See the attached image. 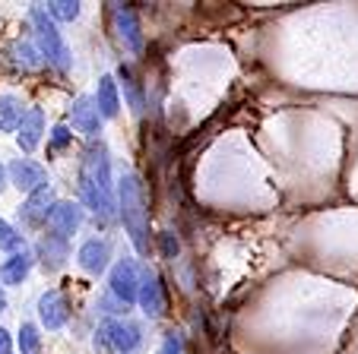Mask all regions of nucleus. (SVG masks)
<instances>
[{
    "label": "nucleus",
    "mask_w": 358,
    "mask_h": 354,
    "mask_svg": "<svg viewBox=\"0 0 358 354\" xmlns=\"http://www.w3.org/2000/svg\"><path fill=\"white\" fill-rule=\"evenodd\" d=\"M80 7L83 3H76V0H51L48 7H41L51 20H64V22H73L76 16H80Z\"/></svg>",
    "instance_id": "19"
},
{
    "label": "nucleus",
    "mask_w": 358,
    "mask_h": 354,
    "mask_svg": "<svg viewBox=\"0 0 358 354\" xmlns=\"http://www.w3.org/2000/svg\"><path fill=\"white\" fill-rule=\"evenodd\" d=\"M159 354H181V335L178 332H169L162 341V348H159Z\"/></svg>",
    "instance_id": "24"
},
{
    "label": "nucleus",
    "mask_w": 358,
    "mask_h": 354,
    "mask_svg": "<svg viewBox=\"0 0 358 354\" xmlns=\"http://www.w3.org/2000/svg\"><path fill=\"white\" fill-rule=\"evenodd\" d=\"M55 187L51 184H45V187H38L35 193L26 196V202L20 206V221L29 228H38L48 221V215H51V209H55Z\"/></svg>",
    "instance_id": "8"
},
{
    "label": "nucleus",
    "mask_w": 358,
    "mask_h": 354,
    "mask_svg": "<svg viewBox=\"0 0 358 354\" xmlns=\"http://www.w3.org/2000/svg\"><path fill=\"white\" fill-rule=\"evenodd\" d=\"M16 54H20V64L22 67H35V51H32V45H16Z\"/></svg>",
    "instance_id": "25"
},
{
    "label": "nucleus",
    "mask_w": 358,
    "mask_h": 354,
    "mask_svg": "<svg viewBox=\"0 0 358 354\" xmlns=\"http://www.w3.org/2000/svg\"><path fill=\"white\" fill-rule=\"evenodd\" d=\"M41 133H45V117H41L38 108L22 114V124H20V133H16V142H20L22 152H35L41 142Z\"/></svg>",
    "instance_id": "15"
},
{
    "label": "nucleus",
    "mask_w": 358,
    "mask_h": 354,
    "mask_svg": "<svg viewBox=\"0 0 358 354\" xmlns=\"http://www.w3.org/2000/svg\"><path fill=\"white\" fill-rule=\"evenodd\" d=\"M83 225V209L76 206V202H55V209H51V215H48V228H51V234H57V237H64L67 241L70 234H76Z\"/></svg>",
    "instance_id": "12"
},
{
    "label": "nucleus",
    "mask_w": 358,
    "mask_h": 354,
    "mask_svg": "<svg viewBox=\"0 0 358 354\" xmlns=\"http://www.w3.org/2000/svg\"><path fill=\"white\" fill-rule=\"evenodd\" d=\"M38 316H41V326H45L48 332H57V329L67 323L70 307H67V301H64V294L57 291V288H51V291H45L38 297Z\"/></svg>",
    "instance_id": "10"
},
{
    "label": "nucleus",
    "mask_w": 358,
    "mask_h": 354,
    "mask_svg": "<svg viewBox=\"0 0 358 354\" xmlns=\"http://www.w3.org/2000/svg\"><path fill=\"white\" fill-rule=\"evenodd\" d=\"M136 301H140L146 316H162L165 314V288L162 279L149 266L140 269V288H136Z\"/></svg>",
    "instance_id": "6"
},
{
    "label": "nucleus",
    "mask_w": 358,
    "mask_h": 354,
    "mask_svg": "<svg viewBox=\"0 0 358 354\" xmlns=\"http://www.w3.org/2000/svg\"><path fill=\"white\" fill-rule=\"evenodd\" d=\"M22 247V234L16 231L10 221L0 219V250H7V253H16Z\"/></svg>",
    "instance_id": "21"
},
{
    "label": "nucleus",
    "mask_w": 358,
    "mask_h": 354,
    "mask_svg": "<svg viewBox=\"0 0 358 354\" xmlns=\"http://www.w3.org/2000/svg\"><path fill=\"white\" fill-rule=\"evenodd\" d=\"M80 193L86 200V206L95 215L108 221L115 219V187H111V158H108V146L101 140H92L83 155V168H80Z\"/></svg>",
    "instance_id": "1"
},
{
    "label": "nucleus",
    "mask_w": 358,
    "mask_h": 354,
    "mask_svg": "<svg viewBox=\"0 0 358 354\" xmlns=\"http://www.w3.org/2000/svg\"><path fill=\"white\" fill-rule=\"evenodd\" d=\"M7 177L16 190H22V193H35L38 187L48 184V171L32 158H16L13 165L7 168Z\"/></svg>",
    "instance_id": "9"
},
{
    "label": "nucleus",
    "mask_w": 358,
    "mask_h": 354,
    "mask_svg": "<svg viewBox=\"0 0 358 354\" xmlns=\"http://www.w3.org/2000/svg\"><path fill=\"white\" fill-rule=\"evenodd\" d=\"M0 354H13V341H10V332L0 326Z\"/></svg>",
    "instance_id": "27"
},
{
    "label": "nucleus",
    "mask_w": 358,
    "mask_h": 354,
    "mask_svg": "<svg viewBox=\"0 0 358 354\" xmlns=\"http://www.w3.org/2000/svg\"><path fill=\"white\" fill-rule=\"evenodd\" d=\"M76 260H80L83 272L89 275H101L105 269H108V260H111V244L108 241H86L80 247V253H76Z\"/></svg>",
    "instance_id": "14"
},
{
    "label": "nucleus",
    "mask_w": 358,
    "mask_h": 354,
    "mask_svg": "<svg viewBox=\"0 0 358 354\" xmlns=\"http://www.w3.org/2000/svg\"><path fill=\"white\" fill-rule=\"evenodd\" d=\"M95 108H99V114L105 117V121L117 117V111H121V95H117V82H115V76H101V80H99V92H95Z\"/></svg>",
    "instance_id": "16"
},
{
    "label": "nucleus",
    "mask_w": 358,
    "mask_h": 354,
    "mask_svg": "<svg viewBox=\"0 0 358 354\" xmlns=\"http://www.w3.org/2000/svg\"><path fill=\"white\" fill-rule=\"evenodd\" d=\"M111 16H115L117 41H121L130 54H140L143 51V29H140V20H136L134 7H127V3H115Z\"/></svg>",
    "instance_id": "7"
},
{
    "label": "nucleus",
    "mask_w": 358,
    "mask_h": 354,
    "mask_svg": "<svg viewBox=\"0 0 358 354\" xmlns=\"http://www.w3.org/2000/svg\"><path fill=\"white\" fill-rule=\"evenodd\" d=\"M7 307V297H3V291H0V310Z\"/></svg>",
    "instance_id": "29"
},
{
    "label": "nucleus",
    "mask_w": 358,
    "mask_h": 354,
    "mask_svg": "<svg viewBox=\"0 0 358 354\" xmlns=\"http://www.w3.org/2000/svg\"><path fill=\"white\" fill-rule=\"evenodd\" d=\"M32 29H35V41H38V51L51 67L57 70H70V47L64 41V35L57 32V22L45 13L41 7L32 10Z\"/></svg>",
    "instance_id": "3"
},
{
    "label": "nucleus",
    "mask_w": 358,
    "mask_h": 354,
    "mask_svg": "<svg viewBox=\"0 0 358 354\" xmlns=\"http://www.w3.org/2000/svg\"><path fill=\"white\" fill-rule=\"evenodd\" d=\"M162 253H165V256H175V253H178V241H175V234H169V231L162 234Z\"/></svg>",
    "instance_id": "26"
},
{
    "label": "nucleus",
    "mask_w": 358,
    "mask_h": 354,
    "mask_svg": "<svg viewBox=\"0 0 358 354\" xmlns=\"http://www.w3.org/2000/svg\"><path fill=\"white\" fill-rule=\"evenodd\" d=\"M70 140H73L70 127H67V124H57V127L51 130V152H61V149H67Z\"/></svg>",
    "instance_id": "23"
},
{
    "label": "nucleus",
    "mask_w": 358,
    "mask_h": 354,
    "mask_svg": "<svg viewBox=\"0 0 358 354\" xmlns=\"http://www.w3.org/2000/svg\"><path fill=\"white\" fill-rule=\"evenodd\" d=\"M108 285H111V294L117 297V304L130 307L136 301V288H140V266L134 260H121L111 269Z\"/></svg>",
    "instance_id": "5"
},
{
    "label": "nucleus",
    "mask_w": 358,
    "mask_h": 354,
    "mask_svg": "<svg viewBox=\"0 0 358 354\" xmlns=\"http://www.w3.org/2000/svg\"><path fill=\"white\" fill-rule=\"evenodd\" d=\"M38 260H41V269H45V272H57V269L70 260V244L64 241V237H57V234H51V231L41 234Z\"/></svg>",
    "instance_id": "13"
},
{
    "label": "nucleus",
    "mask_w": 358,
    "mask_h": 354,
    "mask_svg": "<svg viewBox=\"0 0 358 354\" xmlns=\"http://www.w3.org/2000/svg\"><path fill=\"white\" fill-rule=\"evenodd\" d=\"M7 184H10V177H7V168L0 165V193H3V190H7Z\"/></svg>",
    "instance_id": "28"
},
{
    "label": "nucleus",
    "mask_w": 358,
    "mask_h": 354,
    "mask_svg": "<svg viewBox=\"0 0 358 354\" xmlns=\"http://www.w3.org/2000/svg\"><path fill=\"white\" fill-rule=\"evenodd\" d=\"M143 341V332L130 320H105L95 332V348L101 354H134Z\"/></svg>",
    "instance_id": "4"
},
{
    "label": "nucleus",
    "mask_w": 358,
    "mask_h": 354,
    "mask_svg": "<svg viewBox=\"0 0 358 354\" xmlns=\"http://www.w3.org/2000/svg\"><path fill=\"white\" fill-rule=\"evenodd\" d=\"M20 354H41V335L32 323L20 326Z\"/></svg>",
    "instance_id": "20"
},
{
    "label": "nucleus",
    "mask_w": 358,
    "mask_h": 354,
    "mask_svg": "<svg viewBox=\"0 0 358 354\" xmlns=\"http://www.w3.org/2000/svg\"><path fill=\"white\" fill-rule=\"evenodd\" d=\"M121 80H124V89H127V98H130L134 114H143V111H146V101H143V92L136 89V82H134V76H130L127 67H121Z\"/></svg>",
    "instance_id": "22"
},
{
    "label": "nucleus",
    "mask_w": 358,
    "mask_h": 354,
    "mask_svg": "<svg viewBox=\"0 0 358 354\" xmlns=\"http://www.w3.org/2000/svg\"><path fill=\"white\" fill-rule=\"evenodd\" d=\"M70 121L80 133H86L89 140H95V133L101 130V114L95 108V98L92 95H80V98L70 105Z\"/></svg>",
    "instance_id": "11"
},
{
    "label": "nucleus",
    "mask_w": 358,
    "mask_h": 354,
    "mask_svg": "<svg viewBox=\"0 0 358 354\" xmlns=\"http://www.w3.org/2000/svg\"><path fill=\"white\" fill-rule=\"evenodd\" d=\"M22 101L16 98V95H0V130L3 133H13V130H20L22 124Z\"/></svg>",
    "instance_id": "18"
},
{
    "label": "nucleus",
    "mask_w": 358,
    "mask_h": 354,
    "mask_svg": "<svg viewBox=\"0 0 358 354\" xmlns=\"http://www.w3.org/2000/svg\"><path fill=\"white\" fill-rule=\"evenodd\" d=\"M117 206H121L124 228H127L136 253H146L149 250V209H146V202H143V184L136 174H124L121 177Z\"/></svg>",
    "instance_id": "2"
},
{
    "label": "nucleus",
    "mask_w": 358,
    "mask_h": 354,
    "mask_svg": "<svg viewBox=\"0 0 358 354\" xmlns=\"http://www.w3.org/2000/svg\"><path fill=\"white\" fill-rule=\"evenodd\" d=\"M29 272H32V256L22 247V250H16L10 260H3V266H0V281H3V285H22Z\"/></svg>",
    "instance_id": "17"
}]
</instances>
